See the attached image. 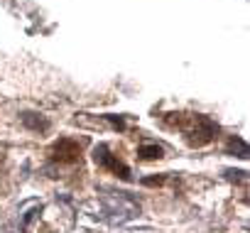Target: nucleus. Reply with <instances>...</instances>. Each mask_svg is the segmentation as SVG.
<instances>
[{"label":"nucleus","instance_id":"nucleus-1","mask_svg":"<svg viewBox=\"0 0 250 233\" xmlns=\"http://www.w3.org/2000/svg\"><path fill=\"white\" fill-rule=\"evenodd\" d=\"M167 121L174 123L177 128H182L189 145H194V148H201V145L211 143L216 130H218V126L211 118L201 115V113H189V115L187 113H172V118H167Z\"/></svg>","mask_w":250,"mask_h":233},{"label":"nucleus","instance_id":"nucleus-2","mask_svg":"<svg viewBox=\"0 0 250 233\" xmlns=\"http://www.w3.org/2000/svg\"><path fill=\"white\" fill-rule=\"evenodd\" d=\"M93 160H96L101 167H108L110 172H115V174H118L120 179H125V182H128V179H133V177H130V169L125 167L120 160H115V157L110 155L108 145H98V148L93 150Z\"/></svg>","mask_w":250,"mask_h":233},{"label":"nucleus","instance_id":"nucleus-3","mask_svg":"<svg viewBox=\"0 0 250 233\" xmlns=\"http://www.w3.org/2000/svg\"><path fill=\"white\" fill-rule=\"evenodd\" d=\"M49 155H52V160H59V162H74L81 155V145L71 138H62L59 143L52 145Z\"/></svg>","mask_w":250,"mask_h":233},{"label":"nucleus","instance_id":"nucleus-4","mask_svg":"<svg viewBox=\"0 0 250 233\" xmlns=\"http://www.w3.org/2000/svg\"><path fill=\"white\" fill-rule=\"evenodd\" d=\"M22 123H25V128L37 130V133L49 128V121H47V118H42V115H37V113H22Z\"/></svg>","mask_w":250,"mask_h":233},{"label":"nucleus","instance_id":"nucleus-5","mask_svg":"<svg viewBox=\"0 0 250 233\" xmlns=\"http://www.w3.org/2000/svg\"><path fill=\"white\" fill-rule=\"evenodd\" d=\"M165 155V150L160 148V145H143L140 150H138V157L140 160H160Z\"/></svg>","mask_w":250,"mask_h":233},{"label":"nucleus","instance_id":"nucleus-6","mask_svg":"<svg viewBox=\"0 0 250 233\" xmlns=\"http://www.w3.org/2000/svg\"><path fill=\"white\" fill-rule=\"evenodd\" d=\"M228 152H238V157H243V160L250 155L248 145H245L240 138H230V143H228Z\"/></svg>","mask_w":250,"mask_h":233},{"label":"nucleus","instance_id":"nucleus-7","mask_svg":"<svg viewBox=\"0 0 250 233\" xmlns=\"http://www.w3.org/2000/svg\"><path fill=\"white\" fill-rule=\"evenodd\" d=\"M226 177L233 182H245V172L243 169H226Z\"/></svg>","mask_w":250,"mask_h":233},{"label":"nucleus","instance_id":"nucleus-8","mask_svg":"<svg viewBox=\"0 0 250 233\" xmlns=\"http://www.w3.org/2000/svg\"><path fill=\"white\" fill-rule=\"evenodd\" d=\"M37 213H40V206H37V209H32V211H27V213H25V218H22V228H27V226H30V221H32Z\"/></svg>","mask_w":250,"mask_h":233},{"label":"nucleus","instance_id":"nucleus-9","mask_svg":"<svg viewBox=\"0 0 250 233\" xmlns=\"http://www.w3.org/2000/svg\"><path fill=\"white\" fill-rule=\"evenodd\" d=\"M162 182H165V177H145L143 179L145 187H155V184H162Z\"/></svg>","mask_w":250,"mask_h":233},{"label":"nucleus","instance_id":"nucleus-10","mask_svg":"<svg viewBox=\"0 0 250 233\" xmlns=\"http://www.w3.org/2000/svg\"><path fill=\"white\" fill-rule=\"evenodd\" d=\"M105 118H108V121H110V123H113V126H115L118 130H123V128H125V123H123V118H115V115H105Z\"/></svg>","mask_w":250,"mask_h":233}]
</instances>
